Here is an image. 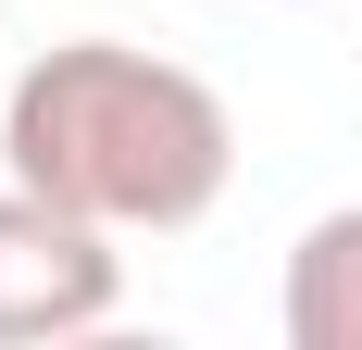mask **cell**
<instances>
[{
	"label": "cell",
	"mask_w": 362,
	"mask_h": 350,
	"mask_svg": "<svg viewBox=\"0 0 362 350\" xmlns=\"http://www.w3.org/2000/svg\"><path fill=\"white\" fill-rule=\"evenodd\" d=\"M0 163L13 188L88 213L112 238H175L225 201L238 175V113L200 88L163 50H125V38H63L13 75V113H0Z\"/></svg>",
	"instance_id": "6da1fadb"
},
{
	"label": "cell",
	"mask_w": 362,
	"mask_h": 350,
	"mask_svg": "<svg viewBox=\"0 0 362 350\" xmlns=\"http://www.w3.org/2000/svg\"><path fill=\"white\" fill-rule=\"evenodd\" d=\"M125 300V263H112V225L37 201V188H0V350H50L112 325Z\"/></svg>",
	"instance_id": "7a4b0ae2"
},
{
	"label": "cell",
	"mask_w": 362,
	"mask_h": 350,
	"mask_svg": "<svg viewBox=\"0 0 362 350\" xmlns=\"http://www.w3.org/2000/svg\"><path fill=\"white\" fill-rule=\"evenodd\" d=\"M288 350H362V201L288 250Z\"/></svg>",
	"instance_id": "3957f363"
}]
</instances>
